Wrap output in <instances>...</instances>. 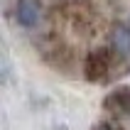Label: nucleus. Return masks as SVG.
Listing matches in <instances>:
<instances>
[{
    "label": "nucleus",
    "mask_w": 130,
    "mask_h": 130,
    "mask_svg": "<svg viewBox=\"0 0 130 130\" xmlns=\"http://www.w3.org/2000/svg\"><path fill=\"white\" fill-rule=\"evenodd\" d=\"M42 17V5L39 0H17V7H15V20L17 25L25 29H32Z\"/></svg>",
    "instance_id": "f257e3e1"
},
{
    "label": "nucleus",
    "mask_w": 130,
    "mask_h": 130,
    "mask_svg": "<svg viewBox=\"0 0 130 130\" xmlns=\"http://www.w3.org/2000/svg\"><path fill=\"white\" fill-rule=\"evenodd\" d=\"M113 49H116L118 57L130 59V25L128 22H120L113 29Z\"/></svg>",
    "instance_id": "f03ea898"
},
{
    "label": "nucleus",
    "mask_w": 130,
    "mask_h": 130,
    "mask_svg": "<svg viewBox=\"0 0 130 130\" xmlns=\"http://www.w3.org/2000/svg\"><path fill=\"white\" fill-rule=\"evenodd\" d=\"M96 130H110L108 125H96Z\"/></svg>",
    "instance_id": "20e7f679"
},
{
    "label": "nucleus",
    "mask_w": 130,
    "mask_h": 130,
    "mask_svg": "<svg viewBox=\"0 0 130 130\" xmlns=\"http://www.w3.org/2000/svg\"><path fill=\"white\" fill-rule=\"evenodd\" d=\"M86 71L91 79H103V71H108V54L106 52H93L88 57Z\"/></svg>",
    "instance_id": "7ed1b4c3"
}]
</instances>
